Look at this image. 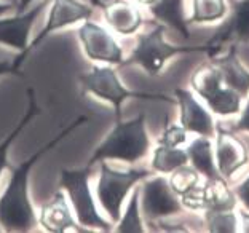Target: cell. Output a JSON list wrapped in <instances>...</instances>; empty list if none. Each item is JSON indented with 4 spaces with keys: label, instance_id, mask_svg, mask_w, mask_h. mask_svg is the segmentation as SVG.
Instances as JSON below:
<instances>
[{
    "label": "cell",
    "instance_id": "6da1fadb",
    "mask_svg": "<svg viewBox=\"0 0 249 233\" xmlns=\"http://www.w3.org/2000/svg\"><path fill=\"white\" fill-rule=\"evenodd\" d=\"M88 122L87 117H78L75 122H72L69 126H66L62 131L52 139L47 145L38 149L31 158L26 161H21L16 166L10 168L11 176L7 189L3 190L0 197V229L5 232H31L38 224L37 213L34 209L29 198V174L36 163L43 155L54 149L62 139H66L73 129L82 126Z\"/></svg>",
    "mask_w": 249,
    "mask_h": 233
},
{
    "label": "cell",
    "instance_id": "7a4b0ae2",
    "mask_svg": "<svg viewBox=\"0 0 249 233\" xmlns=\"http://www.w3.org/2000/svg\"><path fill=\"white\" fill-rule=\"evenodd\" d=\"M149 150L150 138L145 129V115L139 113L133 120L115 122L112 131L96 147L87 166L93 168L96 163L107 160H120L133 164L142 160Z\"/></svg>",
    "mask_w": 249,
    "mask_h": 233
},
{
    "label": "cell",
    "instance_id": "3957f363",
    "mask_svg": "<svg viewBox=\"0 0 249 233\" xmlns=\"http://www.w3.org/2000/svg\"><path fill=\"white\" fill-rule=\"evenodd\" d=\"M166 26L161 22H155L149 32L139 34L138 43L126 59H123L122 66L136 64L149 73L150 77H158L165 69L166 62L178 54L184 53H209L213 54V48L208 45L201 47H176L165 40Z\"/></svg>",
    "mask_w": 249,
    "mask_h": 233
},
{
    "label": "cell",
    "instance_id": "277c9868",
    "mask_svg": "<svg viewBox=\"0 0 249 233\" xmlns=\"http://www.w3.org/2000/svg\"><path fill=\"white\" fill-rule=\"evenodd\" d=\"M82 87V94H91L101 101H106L114 107L115 122L122 120V106L126 99H144V101H163L176 104V99L168 98L158 93H144L128 90L118 78L117 71L110 64L94 66L91 71L78 75Z\"/></svg>",
    "mask_w": 249,
    "mask_h": 233
},
{
    "label": "cell",
    "instance_id": "5b68a950",
    "mask_svg": "<svg viewBox=\"0 0 249 233\" xmlns=\"http://www.w3.org/2000/svg\"><path fill=\"white\" fill-rule=\"evenodd\" d=\"M89 176L91 168L83 169H62L59 185L67 193L78 224L89 232H112V222L104 219L96 208L93 193L89 189Z\"/></svg>",
    "mask_w": 249,
    "mask_h": 233
},
{
    "label": "cell",
    "instance_id": "8992f818",
    "mask_svg": "<svg viewBox=\"0 0 249 233\" xmlns=\"http://www.w3.org/2000/svg\"><path fill=\"white\" fill-rule=\"evenodd\" d=\"M152 173L149 169H128V171H117L110 168L107 161L99 163V179L96 185V197L109 215L110 222L117 224L122 217V206L126 200L128 193L133 187L149 178Z\"/></svg>",
    "mask_w": 249,
    "mask_h": 233
},
{
    "label": "cell",
    "instance_id": "52a82bcc",
    "mask_svg": "<svg viewBox=\"0 0 249 233\" xmlns=\"http://www.w3.org/2000/svg\"><path fill=\"white\" fill-rule=\"evenodd\" d=\"M192 88L208 104L209 110L219 117H230L241 112L243 98L233 90L227 88L220 78L217 67L205 64L192 77Z\"/></svg>",
    "mask_w": 249,
    "mask_h": 233
},
{
    "label": "cell",
    "instance_id": "ba28073f",
    "mask_svg": "<svg viewBox=\"0 0 249 233\" xmlns=\"http://www.w3.org/2000/svg\"><path fill=\"white\" fill-rule=\"evenodd\" d=\"M141 209L147 224L152 225L160 219L182 213L184 206L165 176H149L141 187Z\"/></svg>",
    "mask_w": 249,
    "mask_h": 233
},
{
    "label": "cell",
    "instance_id": "9c48e42d",
    "mask_svg": "<svg viewBox=\"0 0 249 233\" xmlns=\"http://www.w3.org/2000/svg\"><path fill=\"white\" fill-rule=\"evenodd\" d=\"M50 2L52 0H43L34 8L22 11V13H16L15 16H10V18H2L0 16V45L19 51V54L13 61V67L19 77H22L21 64L27 58L26 51L27 47H29V36L32 26L38 16L42 15V11L50 5Z\"/></svg>",
    "mask_w": 249,
    "mask_h": 233
},
{
    "label": "cell",
    "instance_id": "30bf717a",
    "mask_svg": "<svg viewBox=\"0 0 249 233\" xmlns=\"http://www.w3.org/2000/svg\"><path fill=\"white\" fill-rule=\"evenodd\" d=\"M77 37L88 59L110 66H122L123 50L117 38L104 26L85 19L77 29Z\"/></svg>",
    "mask_w": 249,
    "mask_h": 233
},
{
    "label": "cell",
    "instance_id": "8fae6325",
    "mask_svg": "<svg viewBox=\"0 0 249 233\" xmlns=\"http://www.w3.org/2000/svg\"><path fill=\"white\" fill-rule=\"evenodd\" d=\"M93 15V7L80 2V0H53L52 7L48 11V18L45 26L40 29V32L34 37V40L27 47L26 54L36 50L48 36L53 32L61 31L64 27H69L77 24V22L89 19Z\"/></svg>",
    "mask_w": 249,
    "mask_h": 233
},
{
    "label": "cell",
    "instance_id": "7c38bea8",
    "mask_svg": "<svg viewBox=\"0 0 249 233\" xmlns=\"http://www.w3.org/2000/svg\"><path fill=\"white\" fill-rule=\"evenodd\" d=\"M37 220L42 229L48 233L89 232L88 229H85V227L78 224L75 214L69 208V203H67V198L62 189L56 190L53 197L43 204L40 213L37 215Z\"/></svg>",
    "mask_w": 249,
    "mask_h": 233
},
{
    "label": "cell",
    "instance_id": "4fadbf2b",
    "mask_svg": "<svg viewBox=\"0 0 249 233\" xmlns=\"http://www.w3.org/2000/svg\"><path fill=\"white\" fill-rule=\"evenodd\" d=\"M94 7L103 11L104 21L115 34L120 36H133L142 26V13L136 2L129 0H91Z\"/></svg>",
    "mask_w": 249,
    "mask_h": 233
},
{
    "label": "cell",
    "instance_id": "5bb4252c",
    "mask_svg": "<svg viewBox=\"0 0 249 233\" xmlns=\"http://www.w3.org/2000/svg\"><path fill=\"white\" fill-rule=\"evenodd\" d=\"M236 43H249V0H238L233 5L230 16L206 45L213 48V54H216L224 45L231 47Z\"/></svg>",
    "mask_w": 249,
    "mask_h": 233
},
{
    "label": "cell",
    "instance_id": "9a60e30c",
    "mask_svg": "<svg viewBox=\"0 0 249 233\" xmlns=\"http://www.w3.org/2000/svg\"><path fill=\"white\" fill-rule=\"evenodd\" d=\"M174 96H176V104L180 110V125L187 131L198 136H206V138H214L216 123L213 120V115L196 101L195 96L184 88L174 90Z\"/></svg>",
    "mask_w": 249,
    "mask_h": 233
},
{
    "label": "cell",
    "instance_id": "2e32d148",
    "mask_svg": "<svg viewBox=\"0 0 249 233\" xmlns=\"http://www.w3.org/2000/svg\"><path fill=\"white\" fill-rule=\"evenodd\" d=\"M216 164L220 176L224 179H230L236 171L248 163V150L245 144L229 131L222 128H216Z\"/></svg>",
    "mask_w": 249,
    "mask_h": 233
},
{
    "label": "cell",
    "instance_id": "e0dca14e",
    "mask_svg": "<svg viewBox=\"0 0 249 233\" xmlns=\"http://www.w3.org/2000/svg\"><path fill=\"white\" fill-rule=\"evenodd\" d=\"M213 64L217 67L225 87L233 90L245 99L249 94V71L236 58L235 45H231V48H229L225 54L214 58Z\"/></svg>",
    "mask_w": 249,
    "mask_h": 233
},
{
    "label": "cell",
    "instance_id": "ac0fdd59",
    "mask_svg": "<svg viewBox=\"0 0 249 233\" xmlns=\"http://www.w3.org/2000/svg\"><path fill=\"white\" fill-rule=\"evenodd\" d=\"M185 150H187V155H189V161L192 163V166H194L201 176H205L208 180L222 178L216 164V155H214L211 138L200 136V138L192 141L190 144L187 145Z\"/></svg>",
    "mask_w": 249,
    "mask_h": 233
},
{
    "label": "cell",
    "instance_id": "d6986e66",
    "mask_svg": "<svg viewBox=\"0 0 249 233\" xmlns=\"http://www.w3.org/2000/svg\"><path fill=\"white\" fill-rule=\"evenodd\" d=\"M147 8L161 24L176 29L179 34H182L184 38L190 37L189 21L184 16V0H155Z\"/></svg>",
    "mask_w": 249,
    "mask_h": 233
},
{
    "label": "cell",
    "instance_id": "ffe728a7",
    "mask_svg": "<svg viewBox=\"0 0 249 233\" xmlns=\"http://www.w3.org/2000/svg\"><path fill=\"white\" fill-rule=\"evenodd\" d=\"M205 211H233L236 206L235 192L230 190L224 178L208 180L203 185Z\"/></svg>",
    "mask_w": 249,
    "mask_h": 233
},
{
    "label": "cell",
    "instance_id": "44dd1931",
    "mask_svg": "<svg viewBox=\"0 0 249 233\" xmlns=\"http://www.w3.org/2000/svg\"><path fill=\"white\" fill-rule=\"evenodd\" d=\"M189 163V155L180 147H168L158 144L152 158V169L161 174H171L174 169Z\"/></svg>",
    "mask_w": 249,
    "mask_h": 233
},
{
    "label": "cell",
    "instance_id": "7402d4cb",
    "mask_svg": "<svg viewBox=\"0 0 249 233\" xmlns=\"http://www.w3.org/2000/svg\"><path fill=\"white\" fill-rule=\"evenodd\" d=\"M38 113H40V109L37 107L36 93H34L32 88H29V90H27V109H26L24 117H22V120L18 123V126H16L13 131L7 136V138L0 142V176H2V173L5 171V169L10 168V164H8V150H10L11 144H13L15 139L21 134L22 129L27 126V123H31L32 118L37 117Z\"/></svg>",
    "mask_w": 249,
    "mask_h": 233
},
{
    "label": "cell",
    "instance_id": "603a6c76",
    "mask_svg": "<svg viewBox=\"0 0 249 233\" xmlns=\"http://www.w3.org/2000/svg\"><path fill=\"white\" fill-rule=\"evenodd\" d=\"M141 187H136L133 190V195L129 198L128 206L122 214L120 220L117 222V232L118 233H142L145 232L142 219H141Z\"/></svg>",
    "mask_w": 249,
    "mask_h": 233
},
{
    "label": "cell",
    "instance_id": "cb8c5ba5",
    "mask_svg": "<svg viewBox=\"0 0 249 233\" xmlns=\"http://www.w3.org/2000/svg\"><path fill=\"white\" fill-rule=\"evenodd\" d=\"M227 13L225 0H192V16L189 22H214Z\"/></svg>",
    "mask_w": 249,
    "mask_h": 233
},
{
    "label": "cell",
    "instance_id": "d4e9b609",
    "mask_svg": "<svg viewBox=\"0 0 249 233\" xmlns=\"http://www.w3.org/2000/svg\"><path fill=\"white\" fill-rule=\"evenodd\" d=\"M168 180H169V184H171L173 190L176 192L179 197H182L200 185V173H198L194 166L184 164V166H179L178 169H174L171 173V178Z\"/></svg>",
    "mask_w": 249,
    "mask_h": 233
},
{
    "label": "cell",
    "instance_id": "484cf974",
    "mask_svg": "<svg viewBox=\"0 0 249 233\" xmlns=\"http://www.w3.org/2000/svg\"><path fill=\"white\" fill-rule=\"evenodd\" d=\"M205 222L213 233H233L240 225L238 215L233 211H205Z\"/></svg>",
    "mask_w": 249,
    "mask_h": 233
},
{
    "label": "cell",
    "instance_id": "4316f807",
    "mask_svg": "<svg viewBox=\"0 0 249 233\" xmlns=\"http://www.w3.org/2000/svg\"><path fill=\"white\" fill-rule=\"evenodd\" d=\"M187 129L182 125H168L158 138V144L168 147H182L187 142Z\"/></svg>",
    "mask_w": 249,
    "mask_h": 233
},
{
    "label": "cell",
    "instance_id": "83f0119b",
    "mask_svg": "<svg viewBox=\"0 0 249 233\" xmlns=\"http://www.w3.org/2000/svg\"><path fill=\"white\" fill-rule=\"evenodd\" d=\"M235 195L243 203L245 209H248V211H249V176L235 189Z\"/></svg>",
    "mask_w": 249,
    "mask_h": 233
},
{
    "label": "cell",
    "instance_id": "f1b7e54d",
    "mask_svg": "<svg viewBox=\"0 0 249 233\" xmlns=\"http://www.w3.org/2000/svg\"><path fill=\"white\" fill-rule=\"evenodd\" d=\"M235 131H248L249 133V98L246 102V107L243 109V113L240 117V120L233 125Z\"/></svg>",
    "mask_w": 249,
    "mask_h": 233
},
{
    "label": "cell",
    "instance_id": "f546056e",
    "mask_svg": "<svg viewBox=\"0 0 249 233\" xmlns=\"http://www.w3.org/2000/svg\"><path fill=\"white\" fill-rule=\"evenodd\" d=\"M3 75H18V72L13 67V61H0V77Z\"/></svg>",
    "mask_w": 249,
    "mask_h": 233
},
{
    "label": "cell",
    "instance_id": "4dcf8cb0",
    "mask_svg": "<svg viewBox=\"0 0 249 233\" xmlns=\"http://www.w3.org/2000/svg\"><path fill=\"white\" fill-rule=\"evenodd\" d=\"M238 219H240V225H241V232H246L249 233V211L245 209V211H240L238 214Z\"/></svg>",
    "mask_w": 249,
    "mask_h": 233
},
{
    "label": "cell",
    "instance_id": "1f68e13d",
    "mask_svg": "<svg viewBox=\"0 0 249 233\" xmlns=\"http://www.w3.org/2000/svg\"><path fill=\"white\" fill-rule=\"evenodd\" d=\"M34 2V0H18V5H16V13H22V11L29 10V5Z\"/></svg>",
    "mask_w": 249,
    "mask_h": 233
},
{
    "label": "cell",
    "instance_id": "d6a6232c",
    "mask_svg": "<svg viewBox=\"0 0 249 233\" xmlns=\"http://www.w3.org/2000/svg\"><path fill=\"white\" fill-rule=\"evenodd\" d=\"M11 8H15L11 3H0V16H3L5 13H8Z\"/></svg>",
    "mask_w": 249,
    "mask_h": 233
},
{
    "label": "cell",
    "instance_id": "836d02e7",
    "mask_svg": "<svg viewBox=\"0 0 249 233\" xmlns=\"http://www.w3.org/2000/svg\"><path fill=\"white\" fill-rule=\"evenodd\" d=\"M138 5H144V7H149V5H152L155 2V0H134Z\"/></svg>",
    "mask_w": 249,
    "mask_h": 233
},
{
    "label": "cell",
    "instance_id": "e575fe53",
    "mask_svg": "<svg viewBox=\"0 0 249 233\" xmlns=\"http://www.w3.org/2000/svg\"><path fill=\"white\" fill-rule=\"evenodd\" d=\"M7 3H11L16 8V5H18V0H7Z\"/></svg>",
    "mask_w": 249,
    "mask_h": 233
}]
</instances>
